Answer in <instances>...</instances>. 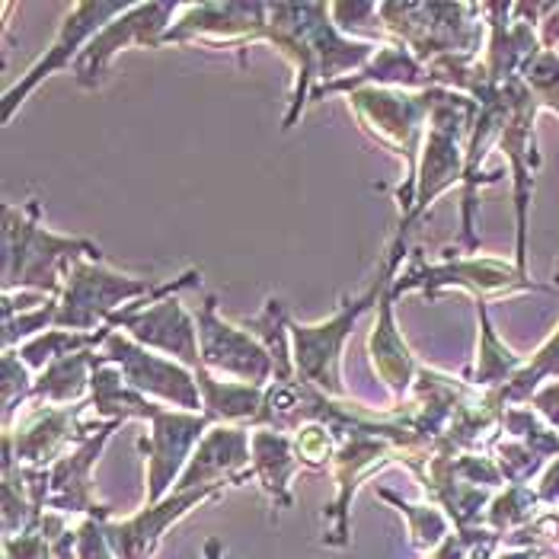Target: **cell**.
<instances>
[{"instance_id": "obj_1", "label": "cell", "mask_w": 559, "mask_h": 559, "mask_svg": "<svg viewBox=\"0 0 559 559\" xmlns=\"http://www.w3.org/2000/svg\"><path fill=\"white\" fill-rule=\"evenodd\" d=\"M78 259L103 262L99 247L81 237H58L39 224V202L26 209L3 205V288H33L39 295H58L68 269Z\"/></svg>"}, {"instance_id": "obj_2", "label": "cell", "mask_w": 559, "mask_h": 559, "mask_svg": "<svg viewBox=\"0 0 559 559\" xmlns=\"http://www.w3.org/2000/svg\"><path fill=\"white\" fill-rule=\"evenodd\" d=\"M403 259V243H393V250L381 265L378 282L355 301H343V307L313 326H298L295 320H288V336H292V355H295V368L304 381H310L317 390H326L333 396L345 393L343 378H340V365H343V348L345 340L352 336V326L358 323V317L371 307L374 301H381V295L388 292V285L396 275V265Z\"/></svg>"}, {"instance_id": "obj_3", "label": "cell", "mask_w": 559, "mask_h": 559, "mask_svg": "<svg viewBox=\"0 0 559 559\" xmlns=\"http://www.w3.org/2000/svg\"><path fill=\"white\" fill-rule=\"evenodd\" d=\"M352 109L358 112L361 126L371 131L384 147L396 151L400 157H406V170L409 179L406 186L396 192L403 212L413 209V195H416V151H419V138H423V126H429L431 103H435V86L409 96L400 90H388V86H361L348 93Z\"/></svg>"}, {"instance_id": "obj_4", "label": "cell", "mask_w": 559, "mask_h": 559, "mask_svg": "<svg viewBox=\"0 0 559 559\" xmlns=\"http://www.w3.org/2000/svg\"><path fill=\"white\" fill-rule=\"evenodd\" d=\"M157 285L151 278H129L103 269L93 259H78L68 269L61 298H58V313L51 330H71V333H96L103 330L119 310L129 304L151 298Z\"/></svg>"}, {"instance_id": "obj_5", "label": "cell", "mask_w": 559, "mask_h": 559, "mask_svg": "<svg viewBox=\"0 0 559 559\" xmlns=\"http://www.w3.org/2000/svg\"><path fill=\"white\" fill-rule=\"evenodd\" d=\"M195 282H199V272H186L170 285H160L151 298H141V301L129 304L126 310H119L109 320V326L126 330L138 345L167 352L173 358H179L186 368L199 371L202 368L199 330L192 326V317L179 307V301H173L167 295V292H179V288H192Z\"/></svg>"}, {"instance_id": "obj_6", "label": "cell", "mask_w": 559, "mask_h": 559, "mask_svg": "<svg viewBox=\"0 0 559 559\" xmlns=\"http://www.w3.org/2000/svg\"><path fill=\"white\" fill-rule=\"evenodd\" d=\"M502 90H506L509 116H506V126L499 134V147L509 157L512 182H515V269L527 275V209H531V192H534V173L540 170L534 119H537L540 103L531 93V86L524 84V78L502 84Z\"/></svg>"}, {"instance_id": "obj_7", "label": "cell", "mask_w": 559, "mask_h": 559, "mask_svg": "<svg viewBox=\"0 0 559 559\" xmlns=\"http://www.w3.org/2000/svg\"><path fill=\"white\" fill-rule=\"evenodd\" d=\"M96 355L103 361L116 365L131 390H138L144 396L147 393L160 396V400H167V403L186 409V413H199L202 390H199V381H195V371L176 365L164 355H154L151 348L134 343L129 333H119V330L109 333Z\"/></svg>"}, {"instance_id": "obj_8", "label": "cell", "mask_w": 559, "mask_h": 559, "mask_svg": "<svg viewBox=\"0 0 559 559\" xmlns=\"http://www.w3.org/2000/svg\"><path fill=\"white\" fill-rule=\"evenodd\" d=\"M199 348H202V368L212 374H227L253 388H265L275 378L272 352L253 333L221 320L215 298H205L199 310Z\"/></svg>"}, {"instance_id": "obj_9", "label": "cell", "mask_w": 559, "mask_h": 559, "mask_svg": "<svg viewBox=\"0 0 559 559\" xmlns=\"http://www.w3.org/2000/svg\"><path fill=\"white\" fill-rule=\"evenodd\" d=\"M131 7H134V3H78V7L64 16L55 45H51L43 58L29 68V74H26L20 84L13 86V90H7V96H3V122L13 119L16 106H20L36 86L43 84L45 78H51L55 71H61V68H68L71 61H78V58L84 55L86 45L93 43L112 20H119L122 13H129Z\"/></svg>"}, {"instance_id": "obj_10", "label": "cell", "mask_w": 559, "mask_h": 559, "mask_svg": "<svg viewBox=\"0 0 559 559\" xmlns=\"http://www.w3.org/2000/svg\"><path fill=\"white\" fill-rule=\"evenodd\" d=\"M179 10H186V7H179V3H134L129 13L112 20L93 43L86 45L84 55L74 61L78 84L86 86V90H96L103 84V74L109 71L119 48H129V45L154 48V45L164 43V36L170 33L167 23Z\"/></svg>"}, {"instance_id": "obj_11", "label": "cell", "mask_w": 559, "mask_h": 559, "mask_svg": "<svg viewBox=\"0 0 559 559\" xmlns=\"http://www.w3.org/2000/svg\"><path fill=\"white\" fill-rule=\"evenodd\" d=\"M451 285L467 288L471 295H476V301L492 298V295H512V292H550V288L531 282L524 272H518L506 262H496V259H461V262H444V265H423L416 257V265L396 282L393 298L409 288H426L429 295H435Z\"/></svg>"}, {"instance_id": "obj_12", "label": "cell", "mask_w": 559, "mask_h": 559, "mask_svg": "<svg viewBox=\"0 0 559 559\" xmlns=\"http://www.w3.org/2000/svg\"><path fill=\"white\" fill-rule=\"evenodd\" d=\"M212 419L205 413H186V409H160L154 406L151 413V441H141V448L151 457V471H147V496L151 502H157L167 486L173 483V476L182 471L192 451V444H202V435L209 431Z\"/></svg>"}, {"instance_id": "obj_13", "label": "cell", "mask_w": 559, "mask_h": 559, "mask_svg": "<svg viewBox=\"0 0 559 559\" xmlns=\"http://www.w3.org/2000/svg\"><path fill=\"white\" fill-rule=\"evenodd\" d=\"M269 7L265 3H199L186 7V16L170 26L160 45L182 43H230L247 45L265 39Z\"/></svg>"}, {"instance_id": "obj_14", "label": "cell", "mask_w": 559, "mask_h": 559, "mask_svg": "<svg viewBox=\"0 0 559 559\" xmlns=\"http://www.w3.org/2000/svg\"><path fill=\"white\" fill-rule=\"evenodd\" d=\"M243 464H250V435L243 426H217L209 429L202 444L195 448L186 474L179 479L182 489H202V486H221L224 476H234Z\"/></svg>"}, {"instance_id": "obj_15", "label": "cell", "mask_w": 559, "mask_h": 559, "mask_svg": "<svg viewBox=\"0 0 559 559\" xmlns=\"http://www.w3.org/2000/svg\"><path fill=\"white\" fill-rule=\"evenodd\" d=\"M378 307H381V313H378L374 330H371V340H368L371 365H374V371L384 378V384H388L396 396H403L406 390L413 388L416 361H413L409 348H406L403 336L396 333V323H393V292H384Z\"/></svg>"}, {"instance_id": "obj_16", "label": "cell", "mask_w": 559, "mask_h": 559, "mask_svg": "<svg viewBox=\"0 0 559 559\" xmlns=\"http://www.w3.org/2000/svg\"><path fill=\"white\" fill-rule=\"evenodd\" d=\"M74 416L78 413H64L55 406H36L23 426H16V431H7V438L16 441V457L29 461V464L51 461L68 444V438L74 431Z\"/></svg>"}, {"instance_id": "obj_17", "label": "cell", "mask_w": 559, "mask_h": 559, "mask_svg": "<svg viewBox=\"0 0 559 559\" xmlns=\"http://www.w3.org/2000/svg\"><path fill=\"white\" fill-rule=\"evenodd\" d=\"M93 368H96V352H78V355H64L58 361H51L43 371V378L33 384L36 400L45 403H71L81 400L84 390L93 384Z\"/></svg>"}, {"instance_id": "obj_18", "label": "cell", "mask_w": 559, "mask_h": 559, "mask_svg": "<svg viewBox=\"0 0 559 559\" xmlns=\"http://www.w3.org/2000/svg\"><path fill=\"white\" fill-rule=\"evenodd\" d=\"M476 310H479V365H476L474 384L486 390L509 388L512 378L524 368V361L496 336L486 313V301H476Z\"/></svg>"}, {"instance_id": "obj_19", "label": "cell", "mask_w": 559, "mask_h": 559, "mask_svg": "<svg viewBox=\"0 0 559 559\" xmlns=\"http://www.w3.org/2000/svg\"><path fill=\"white\" fill-rule=\"evenodd\" d=\"M253 461H257V474L262 476L265 489L278 502H288V479L301 464L298 454L292 451V441L282 431L259 429L253 435Z\"/></svg>"}, {"instance_id": "obj_20", "label": "cell", "mask_w": 559, "mask_h": 559, "mask_svg": "<svg viewBox=\"0 0 559 559\" xmlns=\"http://www.w3.org/2000/svg\"><path fill=\"white\" fill-rule=\"evenodd\" d=\"M557 285H559V269H557ZM547 378H559V326L557 333L540 345V352L518 371L509 388H502L506 403H524L537 393V384Z\"/></svg>"}, {"instance_id": "obj_21", "label": "cell", "mask_w": 559, "mask_h": 559, "mask_svg": "<svg viewBox=\"0 0 559 559\" xmlns=\"http://www.w3.org/2000/svg\"><path fill=\"white\" fill-rule=\"evenodd\" d=\"M524 84L537 96L540 109H550L559 116V55L557 51H540L527 68H524Z\"/></svg>"}, {"instance_id": "obj_22", "label": "cell", "mask_w": 559, "mask_h": 559, "mask_svg": "<svg viewBox=\"0 0 559 559\" xmlns=\"http://www.w3.org/2000/svg\"><path fill=\"white\" fill-rule=\"evenodd\" d=\"M26 390H29V374H26L23 358L16 352H7L3 355V416H7V426H10L13 409L26 400Z\"/></svg>"}, {"instance_id": "obj_23", "label": "cell", "mask_w": 559, "mask_h": 559, "mask_svg": "<svg viewBox=\"0 0 559 559\" xmlns=\"http://www.w3.org/2000/svg\"><path fill=\"white\" fill-rule=\"evenodd\" d=\"M527 403H531V406L559 431V378L557 381H550L547 388H537V393H534Z\"/></svg>"}, {"instance_id": "obj_24", "label": "cell", "mask_w": 559, "mask_h": 559, "mask_svg": "<svg viewBox=\"0 0 559 559\" xmlns=\"http://www.w3.org/2000/svg\"><path fill=\"white\" fill-rule=\"evenodd\" d=\"M544 502H559V457L550 464V471L544 474V483H540V492H537Z\"/></svg>"}, {"instance_id": "obj_25", "label": "cell", "mask_w": 559, "mask_h": 559, "mask_svg": "<svg viewBox=\"0 0 559 559\" xmlns=\"http://www.w3.org/2000/svg\"><path fill=\"white\" fill-rule=\"evenodd\" d=\"M557 55H559V48H557Z\"/></svg>"}]
</instances>
